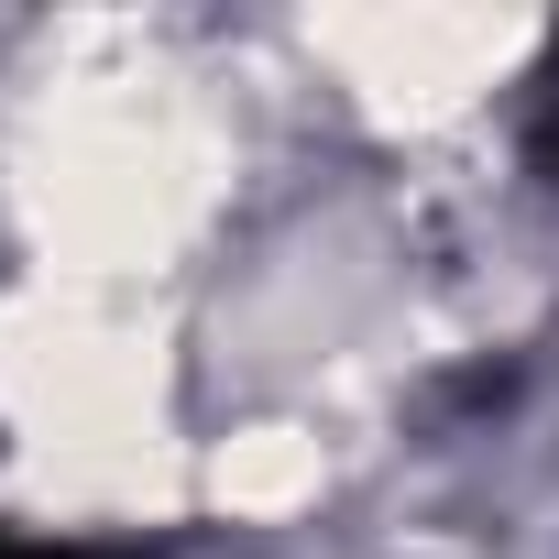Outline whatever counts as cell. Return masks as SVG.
<instances>
[{
    "label": "cell",
    "instance_id": "cell-1",
    "mask_svg": "<svg viewBox=\"0 0 559 559\" xmlns=\"http://www.w3.org/2000/svg\"><path fill=\"white\" fill-rule=\"evenodd\" d=\"M0 559H78V548H45V537H12V526H0Z\"/></svg>",
    "mask_w": 559,
    "mask_h": 559
}]
</instances>
